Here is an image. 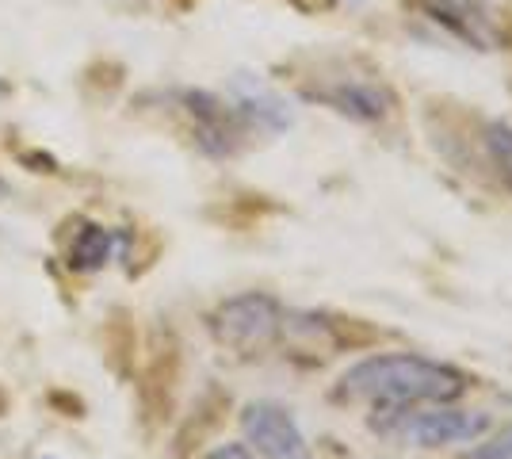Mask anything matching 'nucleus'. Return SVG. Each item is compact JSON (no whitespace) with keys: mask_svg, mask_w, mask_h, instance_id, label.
<instances>
[{"mask_svg":"<svg viewBox=\"0 0 512 459\" xmlns=\"http://www.w3.org/2000/svg\"><path fill=\"white\" fill-rule=\"evenodd\" d=\"M463 391H467V375L425 356H367L352 364L337 383L341 402H367L386 410L455 402Z\"/></svg>","mask_w":512,"mask_h":459,"instance_id":"obj_1","label":"nucleus"},{"mask_svg":"<svg viewBox=\"0 0 512 459\" xmlns=\"http://www.w3.org/2000/svg\"><path fill=\"white\" fill-rule=\"evenodd\" d=\"M279 326H283V314H279L276 299L268 295H237L214 310L211 329L214 337L226 345V349L241 352V356H253L264 352L276 341Z\"/></svg>","mask_w":512,"mask_h":459,"instance_id":"obj_3","label":"nucleus"},{"mask_svg":"<svg viewBox=\"0 0 512 459\" xmlns=\"http://www.w3.org/2000/svg\"><path fill=\"white\" fill-rule=\"evenodd\" d=\"M241 429H245V440L253 444L260 456L306 459V440H302V429L295 425V417L287 414L283 406H272V402L245 406V414H241Z\"/></svg>","mask_w":512,"mask_h":459,"instance_id":"obj_4","label":"nucleus"},{"mask_svg":"<svg viewBox=\"0 0 512 459\" xmlns=\"http://www.w3.org/2000/svg\"><path fill=\"white\" fill-rule=\"evenodd\" d=\"M470 459H512V425H505L497 437H490L486 444H478Z\"/></svg>","mask_w":512,"mask_h":459,"instance_id":"obj_6","label":"nucleus"},{"mask_svg":"<svg viewBox=\"0 0 512 459\" xmlns=\"http://www.w3.org/2000/svg\"><path fill=\"white\" fill-rule=\"evenodd\" d=\"M111 249H115V238L107 234L104 226L88 222L85 230H77V238L69 241V249H65V264H69L73 272H96V268H104L107 264Z\"/></svg>","mask_w":512,"mask_h":459,"instance_id":"obj_5","label":"nucleus"},{"mask_svg":"<svg viewBox=\"0 0 512 459\" xmlns=\"http://www.w3.org/2000/svg\"><path fill=\"white\" fill-rule=\"evenodd\" d=\"M207 459H253V452H249L245 444H222V448H214Z\"/></svg>","mask_w":512,"mask_h":459,"instance_id":"obj_7","label":"nucleus"},{"mask_svg":"<svg viewBox=\"0 0 512 459\" xmlns=\"http://www.w3.org/2000/svg\"><path fill=\"white\" fill-rule=\"evenodd\" d=\"M490 429V417L478 410H451L448 402H432V410H394V421H383L379 433L413 448H448L470 444Z\"/></svg>","mask_w":512,"mask_h":459,"instance_id":"obj_2","label":"nucleus"}]
</instances>
